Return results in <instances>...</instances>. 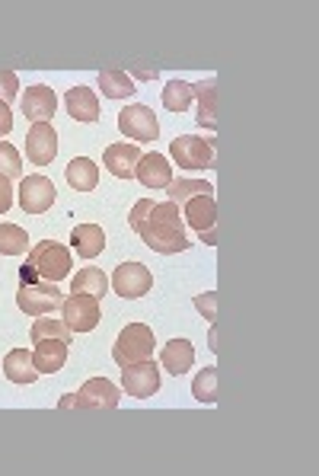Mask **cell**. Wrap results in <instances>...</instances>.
Returning <instances> with one entry per match:
<instances>
[{"instance_id": "6da1fadb", "label": "cell", "mask_w": 319, "mask_h": 476, "mask_svg": "<svg viewBox=\"0 0 319 476\" xmlns=\"http://www.w3.org/2000/svg\"><path fill=\"white\" fill-rule=\"evenodd\" d=\"M135 233L150 246V250L160 252V256H173V252H183L192 246V240L185 237L183 211H179V205H173V202L154 205V211L144 218V224L137 227Z\"/></svg>"}, {"instance_id": "7a4b0ae2", "label": "cell", "mask_w": 319, "mask_h": 476, "mask_svg": "<svg viewBox=\"0 0 319 476\" xmlns=\"http://www.w3.org/2000/svg\"><path fill=\"white\" fill-rule=\"evenodd\" d=\"M26 269L39 281H55V285H58V281L70 275V252H68V246L58 243V240H39V243L29 250Z\"/></svg>"}, {"instance_id": "3957f363", "label": "cell", "mask_w": 319, "mask_h": 476, "mask_svg": "<svg viewBox=\"0 0 319 476\" xmlns=\"http://www.w3.org/2000/svg\"><path fill=\"white\" fill-rule=\"evenodd\" d=\"M150 355H154V329L147 323H128L118 333L116 346H112V358H116L118 367L147 361Z\"/></svg>"}, {"instance_id": "277c9868", "label": "cell", "mask_w": 319, "mask_h": 476, "mask_svg": "<svg viewBox=\"0 0 319 476\" xmlns=\"http://www.w3.org/2000/svg\"><path fill=\"white\" fill-rule=\"evenodd\" d=\"M99 317H102V307H99V298H93V294L70 291V298L61 300V320L70 333H93V329L99 327Z\"/></svg>"}, {"instance_id": "5b68a950", "label": "cell", "mask_w": 319, "mask_h": 476, "mask_svg": "<svg viewBox=\"0 0 319 476\" xmlns=\"http://www.w3.org/2000/svg\"><path fill=\"white\" fill-rule=\"evenodd\" d=\"M61 300L64 291L55 281H29V285H20V291H16V307L26 317H45V313L58 310Z\"/></svg>"}, {"instance_id": "8992f818", "label": "cell", "mask_w": 319, "mask_h": 476, "mask_svg": "<svg viewBox=\"0 0 319 476\" xmlns=\"http://www.w3.org/2000/svg\"><path fill=\"white\" fill-rule=\"evenodd\" d=\"M122 394L112 381L106 377H89L74 396H64L61 400V409H70V406H83V409H116Z\"/></svg>"}, {"instance_id": "52a82bcc", "label": "cell", "mask_w": 319, "mask_h": 476, "mask_svg": "<svg viewBox=\"0 0 319 476\" xmlns=\"http://www.w3.org/2000/svg\"><path fill=\"white\" fill-rule=\"evenodd\" d=\"M170 154L183 170H211L214 167V141L195 135H179L170 144Z\"/></svg>"}, {"instance_id": "ba28073f", "label": "cell", "mask_w": 319, "mask_h": 476, "mask_svg": "<svg viewBox=\"0 0 319 476\" xmlns=\"http://www.w3.org/2000/svg\"><path fill=\"white\" fill-rule=\"evenodd\" d=\"M118 131H122L125 138H135V141L147 144V141H156L160 122H156L154 109L135 102V106H125V109L118 112Z\"/></svg>"}, {"instance_id": "9c48e42d", "label": "cell", "mask_w": 319, "mask_h": 476, "mask_svg": "<svg viewBox=\"0 0 319 476\" xmlns=\"http://www.w3.org/2000/svg\"><path fill=\"white\" fill-rule=\"evenodd\" d=\"M154 288V275L144 262H122V266L112 272V291L122 294L125 300L144 298V294Z\"/></svg>"}, {"instance_id": "30bf717a", "label": "cell", "mask_w": 319, "mask_h": 476, "mask_svg": "<svg viewBox=\"0 0 319 476\" xmlns=\"http://www.w3.org/2000/svg\"><path fill=\"white\" fill-rule=\"evenodd\" d=\"M20 208L26 211V214H45L52 205H55L58 192H55V183L48 176H23L20 183Z\"/></svg>"}, {"instance_id": "8fae6325", "label": "cell", "mask_w": 319, "mask_h": 476, "mask_svg": "<svg viewBox=\"0 0 319 476\" xmlns=\"http://www.w3.org/2000/svg\"><path fill=\"white\" fill-rule=\"evenodd\" d=\"M122 387L125 394L137 396V400H147L160 390V367L154 361H137V365L122 367Z\"/></svg>"}, {"instance_id": "7c38bea8", "label": "cell", "mask_w": 319, "mask_h": 476, "mask_svg": "<svg viewBox=\"0 0 319 476\" xmlns=\"http://www.w3.org/2000/svg\"><path fill=\"white\" fill-rule=\"evenodd\" d=\"M26 157H29V164H35V167H48L58 157V131L52 129V122H39L29 129Z\"/></svg>"}, {"instance_id": "4fadbf2b", "label": "cell", "mask_w": 319, "mask_h": 476, "mask_svg": "<svg viewBox=\"0 0 319 476\" xmlns=\"http://www.w3.org/2000/svg\"><path fill=\"white\" fill-rule=\"evenodd\" d=\"M23 112H26V119L33 125L39 122H52V116H55L58 109V96L52 87H45V83H35V87H26V93H23Z\"/></svg>"}, {"instance_id": "5bb4252c", "label": "cell", "mask_w": 319, "mask_h": 476, "mask_svg": "<svg viewBox=\"0 0 319 476\" xmlns=\"http://www.w3.org/2000/svg\"><path fill=\"white\" fill-rule=\"evenodd\" d=\"M135 176L141 179V186H147V189H166V186L173 183V164L164 154H141Z\"/></svg>"}, {"instance_id": "9a60e30c", "label": "cell", "mask_w": 319, "mask_h": 476, "mask_svg": "<svg viewBox=\"0 0 319 476\" xmlns=\"http://www.w3.org/2000/svg\"><path fill=\"white\" fill-rule=\"evenodd\" d=\"M137 160H141V150H137L135 144H128V141L109 144V148H106V154H102V164H106V170H109L112 176H118V179L135 176Z\"/></svg>"}, {"instance_id": "2e32d148", "label": "cell", "mask_w": 319, "mask_h": 476, "mask_svg": "<svg viewBox=\"0 0 319 476\" xmlns=\"http://www.w3.org/2000/svg\"><path fill=\"white\" fill-rule=\"evenodd\" d=\"M33 361L39 367V375H58L68 365V342L61 339H39L35 342Z\"/></svg>"}, {"instance_id": "e0dca14e", "label": "cell", "mask_w": 319, "mask_h": 476, "mask_svg": "<svg viewBox=\"0 0 319 476\" xmlns=\"http://www.w3.org/2000/svg\"><path fill=\"white\" fill-rule=\"evenodd\" d=\"M64 106L68 112L77 119V122H99V96L93 93L89 87H70L64 93Z\"/></svg>"}, {"instance_id": "ac0fdd59", "label": "cell", "mask_w": 319, "mask_h": 476, "mask_svg": "<svg viewBox=\"0 0 319 476\" xmlns=\"http://www.w3.org/2000/svg\"><path fill=\"white\" fill-rule=\"evenodd\" d=\"M185 224L195 227L198 233L208 231V227L218 224V205H214V195H195L183 205Z\"/></svg>"}, {"instance_id": "d6986e66", "label": "cell", "mask_w": 319, "mask_h": 476, "mask_svg": "<svg viewBox=\"0 0 319 476\" xmlns=\"http://www.w3.org/2000/svg\"><path fill=\"white\" fill-rule=\"evenodd\" d=\"M4 377L14 384H33L35 377H39L33 352H26V348H10V352L4 355Z\"/></svg>"}, {"instance_id": "ffe728a7", "label": "cell", "mask_w": 319, "mask_h": 476, "mask_svg": "<svg viewBox=\"0 0 319 476\" xmlns=\"http://www.w3.org/2000/svg\"><path fill=\"white\" fill-rule=\"evenodd\" d=\"M160 365L170 371V375H185L192 365H195V346L189 339H170L160 352Z\"/></svg>"}, {"instance_id": "44dd1931", "label": "cell", "mask_w": 319, "mask_h": 476, "mask_svg": "<svg viewBox=\"0 0 319 476\" xmlns=\"http://www.w3.org/2000/svg\"><path fill=\"white\" fill-rule=\"evenodd\" d=\"M70 246L80 259H96L106 250V231L99 224H77L74 233H70Z\"/></svg>"}, {"instance_id": "7402d4cb", "label": "cell", "mask_w": 319, "mask_h": 476, "mask_svg": "<svg viewBox=\"0 0 319 476\" xmlns=\"http://www.w3.org/2000/svg\"><path fill=\"white\" fill-rule=\"evenodd\" d=\"M64 176H68L70 189L93 192L96 183H99V167H96L89 157H74V160L68 164V170H64Z\"/></svg>"}, {"instance_id": "603a6c76", "label": "cell", "mask_w": 319, "mask_h": 476, "mask_svg": "<svg viewBox=\"0 0 319 476\" xmlns=\"http://www.w3.org/2000/svg\"><path fill=\"white\" fill-rule=\"evenodd\" d=\"M192 96H198V125L204 129H218V119H214V109H218V83H192Z\"/></svg>"}, {"instance_id": "cb8c5ba5", "label": "cell", "mask_w": 319, "mask_h": 476, "mask_svg": "<svg viewBox=\"0 0 319 476\" xmlns=\"http://www.w3.org/2000/svg\"><path fill=\"white\" fill-rule=\"evenodd\" d=\"M99 90H102L106 100H128L137 87H135V81L128 77V71L106 68V71H99Z\"/></svg>"}, {"instance_id": "d4e9b609", "label": "cell", "mask_w": 319, "mask_h": 476, "mask_svg": "<svg viewBox=\"0 0 319 476\" xmlns=\"http://www.w3.org/2000/svg\"><path fill=\"white\" fill-rule=\"evenodd\" d=\"M195 195H214V186L204 183V179H173V183L166 186V198H170L173 205H179V208Z\"/></svg>"}, {"instance_id": "484cf974", "label": "cell", "mask_w": 319, "mask_h": 476, "mask_svg": "<svg viewBox=\"0 0 319 476\" xmlns=\"http://www.w3.org/2000/svg\"><path fill=\"white\" fill-rule=\"evenodd\" d=\"M70 291L102 298V294L109 291V279H106V275H102L96 266H87V269H80V272L74 275V281H70Z\"/></svg>"}, {"instance_id": "4316f807", "label": "cell", "mask_w": 319, "mask_h": 476, "mask_svg": "<svg viewBox=\"0 0 319 476\" xmlns=\"http://www.w3.org/2000/svg\"><path fill=\"white\" fill-rule=\"evenodd\" d=\"M29 339L39 342V339H61V342H70L74 333L64 327V320H55V317H39L29 329Z\"/></svg>"}, {"instance_id": "83f0119b", "label": "cell", "mask_w": 319, "mask_h": 476, "mask_svg": "<svg viewBox=\"0 0 319 476\" xmlns=\"http://www.w3.org/2000/svg\"><path fill=\"white\" fill-rule=\"evenodd\" d=\"M29 250V233L16 224H0V256H20Z\"/></svg>"}, {"instance_id": "f1b7e54d", "label": "cell", "mask_w": 319, "mask_h": 476, "mask_svg": "<svg viewBox=\"0 0 319 476\" xmlns=\"http://www.w3.org/2000/svg\"><path fill=\"white\" fill-rule=\"evenodd\" d=\"M164 106L170 112H185L192 106V83H185V81H173V83H166L164 87Z\"/></svg>"}, {"instance_id": "f546056e", "label": "cell", "mask_w": 319, "mask_h": 476, "mask_svg": "<svg viewBox=\"0 0 319 476\" xmlns=\"http://www.w3.org/2000/svg\"><path fill=\"white\" fill-rule=\"evenodd\" d=\"M192 394L198 403H218V371L214 367L198 371L195 381H192Z\"/></svg>"}, {"instance_id": "4dcf8cb0", "label": "cell", "mask_w": 319, "mask_h": 476, "mask_svg": "<svg viewBox=\"0 0 319 476\" xmlns=\"http://www.w3.org/2000/svg\"><path fill=\"white\" fill-rule=\"evenodd\" d=\"M0 176L23 179V157L10 141H0Z\"/></svg>"}, {"instance_id": "1f68e13d", "label": "cell", "mask_w": 319, "mask_h": 476, "mask_svg": "<svg viewBox=\"0 0 319 476\" xmlns=\"http://www.w3.org/2000/svg\"><path fill=\"white\" fill-rule=\"evenodd\" d=\"M20 96V81H16L14 71H0V102H14Z\"/></svg>"}, {"instance_id": "d6a6232c", "label": "cell", "mask_w": 319, "mask_h": 476, "mask_svg": "<svg viewBox=\"0 0 319 476\" xmlns=\"http://www.w3.org/2000/svg\"><path fill=\"white\" fill-rule=\"evenodd\" d=\"M195 307H198V310H202V317H204V320H208V323L218 320V294H214V291L198 294V298H195Z\"/></svg>"}, {"instance_id": "836d02e7", "label": "cell", "mask_w": 319, "mask_h": 476, "mask_svg": "<svg viewBox=\"0 0 319 476\" xmlns=\"http://www.w3.org/2000/svg\"><path fill=\"white\" fill-rule=\"evenodd\" d=\"M154 198H141V202L135 205V208H131V214H128V224H131V231H137V227L144 224V218H147L150 211H154Z\"/></svg>"}, {"instance_id": "e575fe53", "label": "cell", "mask_w": 319, "mask_h": 476, "mask_svg": "<svg viewBox=\"0 0 319 476\" xmlns=\"http://www.w3.org/2000/svg\"><path fill=\"white\" fill-rule=\"evenodd\" d=\"M128 77H137V81H156V77H160V71L150 68V64H144V62H131L128 64Z\"/></svg>"}, {"instance_id": "d590c367", "label": "cell", "mask_w": 319, "mask_h": 476, "mask_svg": "<svg viewBox=\"0 0 319 476\" xmlns=\"http://www.w3.org/2000/svg\"><path fill=\"white\" fill-rule=\"evenodd\" d=\"M14 205V179L0 176V214H7Z\"/></svg>"}, {"instance_id": "8d00e7d4", "label": "cell", "mask_w": 319, "mask_h": 476, "mask_svg": "<svg viewBox=\"0 0 319 476\" xmlns=\"http://www.w3.org/2000/svg\"><path fill=\"white\" fill-rule=\"evenodd\" d=\"M10 129H14V112H10L7 102H0V138L10 135Z\"/></svg>"}, {"instance_id": "74e56055", "label": "cell", "mask_w": 319, "mask_h": 476, "mask_svg": "<svg viewBox=\"0 0 319 476\" xmlns=\"http://www.w3.org/2000/svg\"><path fill=\"white\" fill-rule=\"evenodd\" d=\"M198 237H202L208 246H214V243H218V227H208V231H202Z\"/></svg>"}, {"instance_id": "f35d334b", "label": "cell", "mask_w": 319, "mask_h": 476, "mask_svg": "<svg viewBox=\"0 0 319 476\" xmlns=\"http://www.w3.org/2000/svg\"><path fill=\"white\" fill-rule=\"evenodd\" d=\"M211 352H220V342H218V329H211Z\"/></svg>"}]
</instances>
